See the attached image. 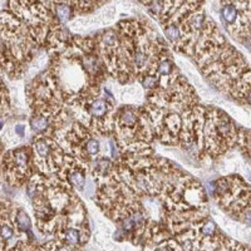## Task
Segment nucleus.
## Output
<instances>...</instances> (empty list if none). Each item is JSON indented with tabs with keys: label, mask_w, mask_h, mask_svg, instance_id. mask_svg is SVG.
I'll list each match as a JSON object with an SVG mask.
<instances>
[{
	"label": "nucleus",
	"mask_w": 251,
	"mask_h": 251,
	"mask_svg": "<svg viewBox=\"0 0 251 251\" xmlns=\"http://www.w3.org/2000/svg\"><path fill=\"white\" fill-rule=\"evenodd\" d=\"M215 200L230 216L249 221L250 216V187L239 176H227L211 183Z\"/></svg>",
	"instance_id": "7ed1b4c3"
},
{
	"label": "nucleus",
	"mask_w": 251,
	"mask_h": 251,
	"mask_svg": "<svg viewBox=\"0 0 251 251\" xmlns=\"http://www.w3.org/2000/svg\"><path fill=\"white\" fill-rule=\"evenodd\" d=\"M220 15L226 30L243 42L250 37V0H221Z\"/></svg>",
	"instance_id": "39448f33"
},
{
	"label": "nucleus",
	"mask_w": 251,
	"mask_h": 251,
	"mask_svg": "<svg viewBox=\"0 0 251 251\" xmlns=\"http://www.w3.org/2000/svg\"><path fill=\"white\" fill-rule=\"evenodd\" d=\"M15 133L19 136V137H23L24 134H25V126L24 125H17L14 128Z\"/></svg>",
	"instance_id": "9b49d317"
},
{
	"label": "nucleus",
	"mask_w": 251,
	"mask_h": 251,
	"mask_svg": "<svg viewBox=\"0 0 251 251\" xmlns=\"http://www.w3.org/2000/svg\"><path fill=\"white\" fill-rule=\"evenodd\" d=\"M15 210L10 203L0 201V250H25L34 239L18 227Z\"/></svg>",
	"instance_id": "423d86ee"
},
{
	"label": "nucleus",
	"mask_w": 251,
	"mask_h": 251,
	"mask_svg": "<svg viewBox=\"0 0 251 251\" xmlns=\"http://www.w3.org/2000/svg\"><path fill=\"white\" fill-rule=\"evenodd\" d=\"M10 102H9V93L3 80L0 79V129L3 128L5 123V117L9 112Z\"/></svg>",
	"instance_id": "6e6552de"
},
{
	"label": "nucleus",
	"mask_w": 251,
	"mask_h": 251,
	"mask_svg": "<svg viewBox=\"0 0 251 251\" xmlns=\"http://www.w3.org/2000/svg\"><path fill=\"white\" fill-rule=\"evenodd\" d=\"M203 1L205 0H183L186 9H187L188 12H195V10H199V9L202 8Z\"/></svg>",
	"instance_id": "9d476101"
},
{
	"label": "nucleus",
	"mask_w": 251,
	"mask_h": 251,
	"mask_svg": "<svg viewBox=\"0 0 251 251\" xmlns=\"http://www.w3.org/2000/svg\"><path fill=\"white\" fill-rule=\"evenodd\" d=\"M0 167L9 185L22 187L28 183L35 172L31 147L23 146L4 153Z\"/></svg>",
	"instance_id": "20e7f679"
},
{
	"label": "nucleus",
	"mask_w": 251,
	"mask_h": 251,
	"mask_svg": "<svg viewBox=\"0 0 251 251\" xmlns=\"http://www.w3.org/2000/svg\"><path fill=\"white\" fill-rule=\"evenodd\" d=\"M38 43L24 22L12 12L0 13V53L10 54L23 66L30 62Z\"/></svg>",
	"instance_id": "f03ea898"
},
{
	"label": "nucleus",
	"mask_w": 251,
	"mask_h": 251,
	"mask_svg": "<svg viewBox=\"0 0 251 251\" xmlns=\"http://www.w3.org/2000/svg\"><path fill=\"white\" fill-rule=\"evenodd\" d=\"M140 1H141V0H140Z\"/></svg>",
	"instance_id": "ddd939ff"
},
{
	"label": "nucleus",
	"mask_w": 251,
	"mask_h": 251,
	"mask_svg": "<svg viewBox=\"0 0 251 251\" xmlns=\"http://www.w3.org/2000/svg\"><path fill=\"white\" fill-rule=\"evenodd\" d=\"M237 127L225 112L206 108L201 136V156L219 157L236 146Z\"/></svg>",
	"instance_id": "f257e3e1"
},
{
	"label": "nucleus",
	"mask_w": 251,
	"mask_h": 251,
	"mask_svg": "<svg viewBox=\"0 0 251 251\" xmlns=\"http://www.w3.org/2000/svg\"><path fill=\"white\" fill-rule=\"evenodd\" d=\"M15 221H17L18 227L22 230L23 232H26L29 235L31 234V220L30 217L28 216L25 211H24L23 208H17L15 210Z\"/></svg>",
	"instance_id": "1a4fd4ad"
},
{
	"label": "nucleus",
	"mask_w": 251,
	"mask_h": 251,
	"mask_svg": "<svg viewBox=\"0 0 251 251\" xmlns=\"http://www.w3.org/2000/svg\"><path fill=\"white\" fill-rule=\"evenodd\" d=\"M77 15H84L94 12L96 9L106 3L107 0H71Z\"/></svg>",
	"instance_id": "0eeeda50"
},
{
	"label": "nucleus",
	"mask_w": 251,
	"mask_h": 251,
	"mask_svg": "<svg viewBox=\"0 0 251 251\" xmlns=\"http://www.w3.org/2000/svg\"><path fill=\"white\" fill-rule=\"evenodd\" d=\"M1 73H3V71H1V68H0V75H1Z\"/></svg>",
	"instance_id": "f8f14e48"
}]
</instances>
